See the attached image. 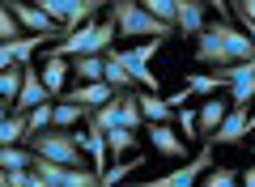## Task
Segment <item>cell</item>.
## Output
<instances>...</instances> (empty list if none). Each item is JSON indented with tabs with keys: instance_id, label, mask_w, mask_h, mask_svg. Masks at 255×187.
I'll return each instance as SVG.
<instances>
[{
	"instance_id": "obj_4",
	"label": "cell",
	"mask_w": 255,
	"mask_h": 187,
	"mask_svg": "<svg viewBox=\"0 0 255 187\" xmlns=\"http://www.w3.org/2000/svg\"><path fill=\"white\" fill-rule=\"evenodd\" d=\"M209 166H213V145H204L196 158H187L183 166H174L170 175H162V179H140V183H124V187H196Z\"/></svg>"
},
{
	"instance_id": "obj_1",
	"label": "cell",
	"mask_w": 255,
	"mask_h": 187,
	"mask_svg": "<svg viewBox=\"0 0 255 187\" xmlns=\"http://www.w3.org/2000/svg\"><path fill=\"white\" fill-rule=\"evenodd\" d=\"M107 9H111V21H115L119 38H157V43L174 38V26H162L157 17H149L140 9V0H111Z\"/></svg>"
},
{
	"instance_id": "obj_35",
	"label": "cell",
	"mask_w": 255,
	"mask_h": 187,
	"mask_svg": "<svg viewBox=\"0 0 255 187\" xmlns=\"http://www.w3.org/2000/svg\"><path fill=\"white\" fill-rule=\"evenodd\" d=\"M9 68H17V60H13L9 43H0V72H9Z\"/></svg>"
},
{
	"instance_id": "obj_19",
	"label": "cell",
	"mask_w": 255,
	"mask_h": 187,
	"mask_svg": "<svg viewBox=\"0 0 255 187\" xmlns=\"http://www.w3.org/2000/svg\"><path fill=\"white\" fill-rule=\"evenodd\" d=\"M140 166H145V158H140V153H132V158H124V162H111V170L98 179V183H102V187H124L128 175H136Z\"/></svg>"
},
{
	"instance_id": "obj_38",
	"label": "cell",
	"mask_w": 255,
	"mask_h": 187,
	"mask_svg": "<svg viewBox=\"0 0 255 187\" xmlns=\"http://www.w3.org/2000/svg\"><path fill=\"white\" fill-rule=\"evenodd\" d=\"M255 132V115H247V136H251Z\"/></svg>"
},
{
	"instance_id": "obj_2",
	"label": "cell",
	"mask_w": 255,
	"mask_h": 187,
	"mask_svg": "<svg viewBox=\"0 0 255 187\" xmlns=\"http://www.w3.org/2000/svg\"><path fill=\"white\" fill-rule=\"evenodd\" d=\"M115 38H119L115 21L102 17V21H90V26H81L77 34L60 38L51 51H55V55H64V60H81V55H107L111 47H115Z\"/></svg>"
},
{
	"instance_id": "obj_5",
	"label": "cell",
	"mask_w": 255,
	"mask_h": 187,
	"mask_svg": "<svg viewBox=\"0 0 255 187\" xmlns=\"http://www.w3.org/2000/svg\"><path fill=\"white\" fill-rule=\"evenodd\" d=\"M9 13L13 21H17V30H26V34H38V38H51V43H60V26H55L51 17H47L38 4H26V0H9Z\"/></svg>"
},
{
	"instance_id": "obj_22",
	"label": "cell",
	"mask_w": 255,
	"mask_h": 187,
	"mask_svg": "<svg viewBox=\"0 0 255 187\" xmlns=\"http://www.w3.org/2000/svg\"><path fill=\"white\" fill-rule=\"evenodd\" d=\"M115 111H119V98H115V102H107V107H98V111H90V119H85V128H90V132H102V136H107L111 128H119Z\"/></svg>"
},
{
	"instance_id": "obj_15",
	"label": "cell",
	"mask_w": 255,
	"mask_h": 187,
	"mask_svg": "<svg viewBox=\"0 0 255 187\" xmlns=\"http://www.w3.org/2000/svg\"><path fill=\"white\" fill-rule=\"evenodd\" d=\"M230 81H226V68H209V72H200V77H187V94L191 98H213V94H221Z\"/></svg>"
},
{
	"instance_id": "obj_37",
	"label": "cell",
	"mask_w": 255,
	"mask_h": 187,
	"mask_svg": "<svg viewBox=\"0 0 255 187\" xmlns=\"http://www.w3.org/2000/svg\"><path fill=\"white\" fill-rule=\"evenodd\" d=\"M9 115H17V111H13V102H4V98H0V124H4Z\"/></svg>"
},
{
	"instance_id": "obj_20",
	"label": "cell",
	"mask_w": 255,
	"mask_h": 187,
	"mask_svg": "<svg viewBox=\"0 0 255 187\" xmlns=\"http://www.w3.org/2000/svg\"><path fill=\"white\" fill-rule=\"evenodd\" d=\"M68 68H73L77 85H94V81H102L107 60H102V55H81V60H68Z\"/></svg>"
},
{
	"instance_id": "obj_29",
	"label": "cell",
	"mask_w": 255,
	"mask_h": 187,
	"mask_svg": "<svg viewBox=\"0 0 255 187\" xmlns=\"http://www.w3.org/2000/svg\"><path fill=\"white\" fill-rule=\"evenodd\" d=\"M21 141H26V115H9L0 124V149L4 145H21Z\"/></svg>"
},
{
	"instance_id": "obj_31",
	"label": "cell",
	"mask_w": 255,
	"mask_h": 187,
	"mask_svg": "<svg viewBox=\"0 0 255 187\" xmlns=\"http://www.w3.org/2000/svg\"><path fill=\"white\" fill-rule=\"evenodd\" d=\"M47 128H51V102H43V107H34L26 115V141L38 136V132H47ZM26 141H21V145H26Z\"/></svg>"
},
{
	"instance_id": "obj_21",
	"label": "cell",
	"mask_w": 255,
	"mask_h": 187,
	"mask_svg": "<svg viewBox=\"0 0 255 187\" xmlns=\"http://www.w3.org/2000/svg\"><path fill=\"white\" fill-rule=\"evenodd\" d=\"M102 60H107V68H102V81H107L115 94H128V89H132V77H128V68H124V64H119L111 51L102 55Z\"/></svg>"
},
{
	"instance_id": "obj_14",
	"label": "cell",
	"mask_w": 255,
	"mask_h": 187,
	"mask_svg": "<svg viewBox=\"0 0 255 187\" xmlns=\"http://www.w3.org/2000/svg\"><path fill=\"white\" fill-rule=\"evenodd\" d=\"M136 107H140V115H145V128L149 124H170V119H174V107L162 98V94H145V89H136Z\"/></svg>"
},
{
	"instance_id": "obj_18",
	"label": "cell",
	"mask_w": 255,
	"mask_h": 187,
	"mask_svg": "<svg viewBox=\"0 0 255 187\" xmlns=\"http://www.w3.org/2000/svg\"><path fill=\"white\" fill-rule=\"evenodd\" d=\"M119 128H128V132H140L145 128V115H140L136 107V89H128V94H119V111H115Z\"/></svg>"
},
{
	"instance_id": "obj_30",
	"label": "cell",
	"mask_w": 255,
	"mask_h": 187,
	"mask_svg": "<svg viewBox=\"0 0 255 187\" xmlns=\"http://www.w3.org/2000/svg\"><path fill=\"white\" fill-rule=\"evenodd\" d=\"M251 98H255V72L230 85V107H234V111H247V102H251Z\"/></svg>"
},
{
	"instance_id": "obj_39",
	"label": "cell",
	"mask_w": 255,
	"mask_h": 187,
	"mask_svg": "<svg viewBox=\"0 0 255 187\" xmlns=\"http://www.w3.org/2000/svg\"><path fill=\"white\" fill-rule=\"evenodd\" d=\"M251 153H255V145H251Z\"/></svg>"
},
{
	"instance_id": "obj_13",
	"label": "cell",
	"mask_w": 255,
	"mask_h": 187,
	"mask_svg": "<svg viewBox=\"0 0 255 187\" xmlns=\"http://www.w3.org/2000/svg\"><path fill=\"white\" fill-rule=\"evenodd\" d=\"M204 9L209 4H200V0H179V21H174V30H179L183 38H196L209 21H204Z\"/></svg>"
},
{
	"instance_id": "obj_28",
	"label": "cell",
	"mask_w": 255,
	"mask_h": 187,
	"mask_svg": "<svg viewBox=\"0 0 255 187\" xmlns=\"http://www.w3.org/2000/svg\"><path fill=\"white\" fill-rule=\"evenodd\" d=\"M34 4H38V9H43L60 30H64V21L73 17V9H77V0H34Z\"/></svg>"
},
{
	"instance_id": "obj_32",
	"label": "cell",
	"mask_w": 255,
	"mask_h": 187,
	"mask_svg": "<svg viewBox=\"0 0 255 187\" xmlns=\"http://www.w3.org/2000/svg\"><path fill=\"white\" fill-rule=\"evenodd\" d=\"M21 77H26V68L0 72V98H4V102H17V94H21Z\"/></svg>"
},
{
	"instance_id": "obj_17",
	"label": "cell",
	"mask_w": 255,
	"mask_h": 187,
	"mask_svg": "<svg viewBox=\"0 0 255 187\" xmlns=\"http://www.w3.org/2000/svg\"><path fill=\"white\" fill-rule=\"evenodd\" d=\"M81 119H90V111H81V107H73V102H51V128H60V132H77V124Z\"/></svg>"
},
{
	"instance_id": "obj_12",
	"label": "cell",
	"mask_w": 255,
	"mask_h": 187,
	"mask_svg": "<svg viewBox=\"0 0 255 187\" xmlns=\"http://www.w3.org/2000/svg\"><path fill=\"white\" fill-rule=\"evenodd\" d=\"M196 64H204V68H226V47H221L213 21L196 34Z\"/></svg>"
},
{
	"instance_id": "obj_8",
	"label": "cell",
	"mask_w": 255,
	"mask_h": 187,
	"mask_svg": "<svg viewBox=\"0 0 255 187\" xmlns=\"http://www.w3.org/2000/svg\"><path fill=\"white\" fill-rule=\"evenodd\" d=\"M73 141H77V149L85 153V158H90V170L94 175H107L111 170V153H107V136L102 132H90V128H85V132H73Z\"/></svg>"
},
{
	"instance_id": "obj_3",
	"label": "cell",
	"mask_w": 255,
	"mask_h": 187,
	"mask_svg": "<svg viewBox=\"0 0 255 187\" xmlns=\"http://www.w3.org/2000/svg\"><path fill=\"white\" fill-rule=\"evenodd\" d=\"M21 149H30L34 158H47V162H55V166H73V170H90L85 166V153L77 149V141H73V132H60V128H47V132H38V136H30Z\"/></svg>"
},
{
	"instance_id": "obj_25",
	"label": "cell",
	"mask_w": 255,
	"mask_h": 187,
	"mask_svg": "<svg viewBox=\"0 0 255 187\" xmlns=\"http://www.w3.org/2000/svg\"><path fill=\"white\" fill-rule=\"evenodd\" d=\"M132 145H136V132H128V128H111V132H107V153L115 162H124Z\"/></svg>"
},
{
	"instance_id": "obj_16",
	"label": "cell",
	"mask_w": 255,
	"mask_h": 187,
	"mask_svg": "<svg viewBox=\"0 0 255 187\" xmlns=\"http://www.w3.org/2000/svg\"><path fill=\"white\" fill-rule=\"evenodd\" d=\"M238 141H247V111H234V107H230L226 124L213 132L209 145H238Z\"/></svg>"
},
{
	"instance_id": "obj_6",
	"label": "cell",
	"mask_w": 255,
	"mask_h": 187,
	"mask_svg": "<svg viewBox=\"0 0 255 187\" xmlns=\"http://www.w3.org/2000/svg\"><path fill=\"white\" fill-rule=\"evenodd\" d=\"M145 136H149V145H153V153H157L162 162H174V166L187 162V145H183V136L174 132L170 124H149Z\"/></svg>"
},
{
	"instance_id": "obj_34",
	"label": "cell",
	"mask_w": 255,
	"mask_h": 187,
	"mask_svg": "<svg viewBox=\"0 0 255 187\" xmlns=\"http://www.w3.org/2000/svg\"><path fill=\"white\" fill-rule=\"evenodd\" d=\"M230 17L234 21H251L255 26V0H234V4H230Z\"/></svg>"
},
{
	"instance_id": "obj_26",
	"label": "cell",
	"mask_w": 255,
	"mask_h": 187,
	"mask_svg": "<svg viewBox=\"0 0 255 187\" xmlns=\"http://www.w3.org/2000/svg\"><path fill=\"white\" fill-rule=\"evenodd\" d=\"M140 9H145L149 17H157L162 26H174V21H179V0H140Z\"/></svg>"
},
{
	"instance_id": "obj_23",
	"label": "cell",
	"mask_w": 255,
	"mask_h": 187,
	"mask_svg": "<svg viewBox=\"0 0 255 187\" xmlns=\"http://www.w3.org/2000/svg\"><path fill=\"white\" fill-rule=\"evenodd\" d=\"M238 175L243 170H234V166H209L196 187H238Z\"/></svg>"
},
{
	"instance_id": "obj_24",
	"label": "cell",
	"mask_w": 255,
	"mask_h": 187,
	"mask_svg": "<svg viewBox=\"0 0 255 187\" xmlns=\"http://www.w3.org/2000/svg\"><path fill=\"white\" fill-rule=\"evenodd\" d=\"M30 162H34V153L21 149V145H4L0 149V170L9 175V170H30Z\"/></svg>"
},
{
	"instance_id": "obj_27",
	"label": "cell",
	"mask_w": 255,
	"mask_h": 187,
	"mask_svg": "<svg viewBox=\"0 0 255 187\" xmlns=\"http://www.w3.org/2000/svg\"><path fill=\"white\" fill-rule=\"evenodd\" d=\"M38 43H51V38L21 34V38H13V43H9V51H13V60H17V68H26V64H30V55H34V47H38Z\"/></svg>"
},
{
	"instance_id": "obj_7",
	"label": "cell",
	"mask_w": 255,
	"mask_h": 187,
	"mask_svg": "<svg viewBox=\"0 0 255 187\" xmlns=\"http://www.w3.org/2000/svg\"><path fill=\"white\" fill-rule=\"evenodd\" d=\"M119 94L107 85V81H94V85H68L64 89V102H73V107H81V111H98V107H107V102H115Z\"/></svg>"
},
{
	"instance_id": "obj_10",
	"label": "cell",
	"mask_w": 255,
	"mask_h": 187,
	"mask_svg": "<svg viewBox=\"0 0 255 187\" xmlns=\"http://www.w3.org/2000/svg\"><path fill=\"white\" fill-rule=\"evenodd\" d=\"M226 115H230V102L226 98H204L200 107H196V124H200V145H209L213 141V132H217L221 124H226Z\"/></svg>"
},
{
	"instance_id": "obj_36",
	"label": "cell",
	"mask_w": 255,
	"mask_h": 187,
	"mask_svg": "<svg viewBox=\"0 0 255 187\" xmlns=\"http://www.w3.org/2000/svg\"><path fill=\"white\" fill-rule=\"evenodd\" d=\"M238 187H255V162L243 170V175H238Z\"/></svg>"
},
{
	"instance_id": "obj_9",
	"label": "cell",
	"mask_w": 255,
	"mask_h": 187,
	"mask_svg": "<svg viewBox=\"0 0 255 187\" xmlns=\"http://www.w3.org/2000/svg\"><path fill=\"white\" fill-rule=\"evenodd\" d=\"M68 77H73V68H68V60L55 51H47L43 68H38V81H43V89L51 94V98H64V89H68Z\"/></svg>"
},
{
	"instance_id": "obj_11",
	"label": "cell",
	"mask_w": 255,
	"mask_h": 187,
	"mask_svg": "<svg viewBox=\"0 0 255 187\" xmlns=\"http://www.w3.org/2000/svg\"><path fill=\"white\" fill-rule=\"evenodd\" d=\"M43 102H51V94H47L43 81H38V68H34V64H26V77H21V94H17V102H13V111H17V115H30V111L43 107Z\"/></svg>"
},
{
	"instance_id": "obj_33",
	"label": "cell",
	"mask_w": 255,
	"mask_h": 187,
	"mask_svg": "<svg viewBox=\"0 0 255 187\" xmlns=\"http://www.w3.org/2000/svg\"><path fill=\"white\" fill-rule=\"evenodd\" d=\"M13 38H21V30L9 13V0H0V43H13Z\"/></svg>"
}]
</instances>
